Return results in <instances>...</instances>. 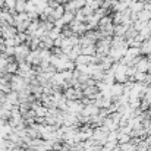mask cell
I'll list each match as a JSON object with an SVG mask.
<instances>
[{
    "label": "cell",
    "mask_w": 151,
    "mask_h": 151,
    "mask_svg": "<svg viewBox=\"0 0 151 151\" xmlns=\"http://www.w3.org/2000/svg\"><path fill=\"white\" fill-rule=\"evenodd\" d=\"M128 9H129L132 13H139L141 10H144V3H142V1H138V0H132V1L128 4Z\"/></svg>",
    "instance_id": "cell-1"
},
{
    "label": "cell",
    "mask_w": 151,
    "mask_h": 151,
    "mask_svg": "<svg viewBox=\"0 0 151 151\" xmlns=\"http://www.w3.org/2000/svg\"><path fill=\"white\" fill-rule=\"evenodd\" d=\"M144 9H145V10H148V12H151V0H148V1H145V3H144Z\"/></svg>",
    "instance_id": "cell-4"
},
{
    "label": "cell",
    "mask_w": 151,
    "mask_h": 151,
    "mask_svg": "<svg viewBox=\"0 0 151 151\" xmlns=\"http://www.w3.org/2000/svg\"><path fill=\"white\" fill-rule=\"evenodd\" d=\"M151 19V12L148 10H141L139 13H138V21H141V22H148Z\"/></svg>",
    "instance_id": "cell-3"
},
{
    "label": "cell",
    "mask_w": 151,
    "mask_h": 151,
    "mask_svg": "<svg viewBox=\"0 0 151 151\" xmlns=\"http://www.w3.org/2000/svg\"><path fill=\"white\" fill-rule=\"evenodd\" d=\"M128 28H129V27H126V25H123V24L114 25V35H113V37H125V32H126Z\"/></svg>",
    "instance_id": "cell-2"
}]
</instances>
